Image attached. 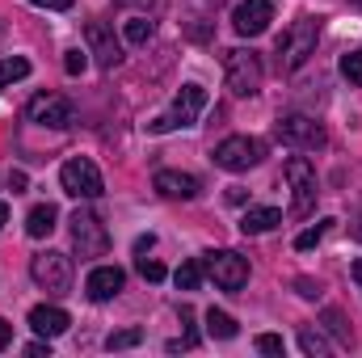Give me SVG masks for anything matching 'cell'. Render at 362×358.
<instances>
[{
	"instance_id": "1",
	"label": "cell",
	"mask_w": 362,
	"mask_h": 358,
	"mask_svg": "<svg viewBox=\"0 0 362 358\" xmlns=\"http://www.w3.org/2000/svg\"><path fill=\"white\" fill-rule=\"evenodd\" d=\"M316 38H320V21L316 17H299L282 38H278V68L295 72L316 55Z\"/></svg>"
},
{
	"instance_id": "2",
	"label": "cell",
	"mask_w": 362,
	"mask_h": 358,
	"mask_svg": "<svg viewBox=\"0 0 362 358\" xmlns=\"http://www.w3.org/2000/svg\"><path fill=\"white\" fill-rule=\"evenodd\" d=\"M202 110H206V89L202 85H181V93L173 97V105L160 118H152L148 131L152 135H165V131H177V127H194Z\"/></svg>"
},
{
	"instance_id": "3",
	"label": "cell",
	"mask_w": 362,
	"mask_h": 358,
	"mask_svg": "<svg viewBox=\"0 0 362 358\" xmlns=\"http://www.w3.org/2000/svg\"><path fill=\"white\" fill-rule=\"evenodd\" d=\"M223 76H228V89L232 97H257L262 89V59H257V51H245V47H236V51H228L223 55Z\"/></svg>"
},
{
	"instance_id": "4",
	"label": "cell",
	"mask_w": 362,
	"mask_h": 358,
	"mask_svg": "<svg viewBox=\"0 0 362 358\" xmlns=\"http://www.w3.org/2000/svg\"><path fill=\"white\" fill-rule=\"evenodd\" d=\"M211 161L219 169H228V173H245V169H253V165L266 161V144L253 139V135H228L223 144H215Z\"/></svg>"
},
{
	"instance_id": "5",
	"label": "cell",
	"mask_w": 362,
	"mask_h": 358,
	"mask_svg": "<svg viewBox=\"0 0 362 358\" xmlns=\"http://www.w3.org/2000/svg\"><path fill=\"white\" fill-rule=\"evenodd\" d=\"M282 178L291 181V215H312V207H316V169H312V161L308 156H291L286 165H282Z\"/></svg>"
},
{
	"instance_id": "6",
	"label": "cell",
	"mask_w": 362,
	"mask_h": 358,
	"mask_svg": "<svg viewBox=\"0 0 362 358\" xmlns=\"http://www.w3.org/2000/svg\"><path fill=\"white\" fill-rule=\"evenodd\" d=\"M30 278H34L42 291H51V295H64V291L72 287V258H68V253H55V249H47V253H38V258L30 262Z\"/></svg>"
},
{
	"instance_id": "7",
	"label": "cell",
	"mask_w": 362,
	"mask_h": 358,
	"mask_svg": "<svg viewBox=\"0 0 362 358\" xmlns=\"http://www.w3.org/2000/svg\"><path fill=\"white\" fill-rule=\"evenodd\" d=\"M72 245H76L81 258H101V253L110 249V232H105V224H101L97 211L81 207V211L72 215Z\"/></svg>"
},
{
	"instance_id": "8",
	"label": "cell",
	"mask_w": 362,
	"mask_h": 358,
	"mask_svg": "<svg viewBox=\"0 0 362 358\" xmlns=\"http://www.w3.org/2000/svg\"><path fill=\"white\" fill-rule=\"evenodd\" d=\"M202 270L215 278V287H223V291H240L245 282H249V262L240 258V253H232V249H211V253H202Z\"/></svg>"
},
{
	"instance_id": "9",
	"label": "cell",
	"mask_w": 362,
	"mask_h": 358,
	"mask_svg": "<svg viewBox=\"0 0 362 358\" xmlns=\"http://www.w3.org/2000/svg\"><path fill=\"white\" fill-rule=\"evenodd\" d=\"M278 139L291 144V148L316 152V148H325V127H320L316 118H308V114H286V118L278 122Z\"/></svg>"
},
{
	"instance_id": "10",
	"label": "cell",
	"mask_w": 362,
	"mask_h": 358,
	"mask_svg": "<svg viewBox=\"0 0 362 358\" xmlns=\"http://www.w3.org/2000/svg\"><path fill=\"white\" fill-rule=\"evenodd\" d=\"M59 181H64V190L72 194V198H97L101 190H105V181H101V169L85 161V156H76V161H68L64 169H59Z\"/></svg>"
},
{
	"instance_id": "11",
	"label": "cell",
	"mask_w": 362,
	"mask_h": 358,
	"mask_svg": "<svg viewBox=\"0 0 362 358\" xmlns=\"http://www.w3.org/2000/svg\"><path fill=\"white\" fill-rule=\"evenodd\" d=\"M30 122H38V127H51V131H64V127H72V101L68 97H59V93H38L34 101H30Z\"/></svg>"
},
{
	"instance_id": "12",
	"label": "cell",
	"mask_w": 362,
	"mask_h": 358,
	"mask_svg": "<svg viewBox=\"0 0 362 358\" xmlns=\"http://www.w3.org/2000/svg\"><path fill=\"white\" fill-rule=\"evenodd\" d=\"M85 38H89V55L97 59V68L114 72V68L122 64V42L114 38V30H110L105 21H89V25H85Z\"/></svg>"
},
{
	"instance_id": "13",
	"label": "cell",
	"mask_w": 362,
	"mask_h": 358,
	"mask_svg": "<svg viewBox=\"0 0 362 358\" xmlns=\"http://www.w3.org/2000/svg\"><path fill=\"white\" fill-rule=\"evenodd\" d=\"M270 21H274V4L270 0H240V4L232 8V25H236V34H245V38L266 34Z\"/></svg>"
},
{
	"instance_id": "14",
	"label": "cell",
	"mask_w": 362,
	"mask_h": 358,
	"mask_svg": "<svg viewBox=\"0 0 362 358\" xmlns=\"http://www.w3.org/2000/svg\"><path fill=\"white\" fill-rule=\"evenodd\" d=\"M122 282H127V274L118 266H93L89 278H85V295L93 304H105V299H114L122 291Z\"/></svg>"
},
{
	"instance_id": "15",
	"label": "cell",
	"mask_w": 362,
	"mask_h": 358,
	"mask_svg": "<svg viewBox=\"0 0 362 358\" xmlns=\"http://www.w3.org/2000/svg\"><path fill=\"white\" fill-rule=\"evenodd\" d=\"M68 325H72V316L64 308H55V304H38L30 312V329L38 337H59V333H68Z\"/></svg>"
},
{
	"instance_id": "16",
	"label": "cell",
	"mask_w": 362,
	"mask_h": 358,
	"mask_svg": "<svg viewBox=\"0 0 362 358\" xmlns=\"http://www.w3.org/2000/svg\"><path fill=\"white\" fill-rule=\"evenodd\" d=\"M156 190H160L165 198L189 202V198H198V178H194V173H181V169H160V173H156Z\"/></svg>"
},
{
	"instance_id": "17",
	"label": "cell",
	"mask_w": 362,
	"mask_h": 358,
	"mask_svg": "<svg viewBox=\"0 0 362 358\" xmlns=\"http://www.w3.org/2000/svg\"><path fill=\"white\" fill-rule=\"evenodd\" d=\"M278 224H282V215L274 207H249L245 219H240V232L245 236H262V232H274Z\"/></svg>"
},
{
	"instance_id": "18",
	"label": "cell",
	"mask_w": 362,
	"mask_h": 358,
	"mask_svg": "<svg viewBox=\"0 0 362 358\" xmlns=\"http://www.w3.org/2000/svg\"><path fill=\"white\" fill-rule=\"evenodd\" d=\"M55 219H59L55 202H38V207L25 215V232H30L34 241H42V236H51V232H55Z\"/></svg>"
},
{
	"instance_id": "19",
	"label": "cell",
	"mask_w": 362,
	"mask_h": 358,
	"mask_svg": "<svg viewBox=\"0 0 362 358\" xmlns=\"http://www.w3.org/2000/svg\"><path fill=\"white\" fill-rule=\"evenodd\" d=\"M206 333H211V337H219V342H228V337H236V321H232L228 312L211 308V312H206Z\"/></svg>"
},
{
	"instance_id": "20",
	"label": "cell",
	"mask_w": 362,
	"mask_h": 358,
	"mask_svg": "<svg viewBox=\"0 0 362 358\" xmlns=\"http://www.w3.org/2000/svg\"><path fill=\"white\" fill-rule=\"evenodd\" d=\"M202 274H206V270H202V258H194V262H181L173 278H177V287H181V291H198Z\"/></svg>"
},
{
	"instance_id": "21",
	"label": "cell",
	"mask_w": 362,
	"mask_h": 358,
	"mask_svg": "<svg viewBox=\"0 0 362 358\" xmlns=\"http://www.w3.org/2000/svg\"><path fill=\"white\" fill-rule=\"evenodd\" d=\"M21 76H30V59H21V55L0 59V89H4V85H13V81H21Z\"/></svg>"
},
{
	"instance_id": "22",
	"label": "cell",
	"mask_w": 362,
	"mask_h": 358,
	"mask_svg": "<svg viewBox=\"0 0 362 358\" xmlns=\"http://www.w3.org/2000/svg\"><path fill=\"white\" fill-rule=\"evenodd\" d=\"M122 38H127L131 47H144V42L152 38V21H148V17H131L127 30H122Z\"/></svg>"
},
{
	"instance_id": "23",
	"label": "cell",
	"mask_w": 362,
	"mask_h": 358,
	"mask_svg": "<svg viewBox=\"0 0 362 358\" xmlns=\"http://www.w3.org/2000/svg\"><path fill=\"white\" fill-rule=\"evenodd\" d=\"M299 350H303V354H312V358H325V354H329V342H325L316 329H299Z\"/></svg>"
},
{
	"instance_id": "24",
	"label": "cell",
	"mask_w": 362,
	"mask_h": 358,
	"mask_svg": "<svg viewBox=\"0 0 362 358\" xmlns=\"http://www.w3.org/2000/svg\"><path fill=\"white\" fill-rule=\"evenodd\" d=\"M139 342H144V329H122V333H110V337H105L110 350H131V346H139Z\"/></svg>"
},
{
	"instance_id": "25",
	"label": "cell",
	"mask_w": 362,
	"mask_h": 358,
	"mask_svg": "<svg viewBox=\"0 0 362 358\" xmlns=\"http://www.w3.org/2000/svg\"><path fill=\"white\" fill-rule=\"evenodd\" d=\"M341 76H346L350 85H362V51H350V55H341Z\"/></svg>"
},
{
	"instance_id": "26",
	"label": "cell",
	"mask_w": 362,
	"mask_h": 358,
	"mask_svg": "<svg viewBox=\"0 0 362 358\" xmlns=\"http://www.w3.org/2000/svg\"><path fill=\"white\" fill-rule=\"evenodd\" d=\"M85 68H89V51H81V47H72V51L64 55V72H68V76H81Z\"/></svg>"
},
{
	"instance_id": "27",
	"label": "cell",
	"mask_w": 362,
	"mask_h": 358,
	"mask_svg": "<svg viewBox=\"0 0 362 358\" xmlns=\"http://www.w3.org/2000/svg\"><path fill=\"white\" fill-rule=\"evenodd\" d=\"M253 346H257V350H262V354H282V350H286V342H282V337H278V333H262V337H257V342H253Z\"/></svg>"
},
{
	"instance_id": "28",
	"label": "cell",
	"mask_w": 362,
	"mask_h": 358,
	"mask_svg": "<svg viewBox=\"0 0 362 358\" xmlns=\"http://www.w3.org/2000/svg\"><path fill=\"white\" fill-rule=\"evenodd\" d=\"M320 236H325V224H316V228L299 232V236H295V249H316V245H320Z\"/></svg>"
},
{
	"instance_id": "29",
	"label": "cell",
	"mask_w": 362,
	"mask_h": 358,
	"mask_svg": "<svg viewBox=\"0 0 362 358\" xmlns=\"http://www.w3.org/2000/svg\"><path fill=\"white\" fill-rule=\"evenodd\" d=\"M325 321H329V329H333V333H337V337H341L346 346L354 342V333H350V325H341V312H333V308H329V312H325Z\"/></svg>"
},
{
	"instance_id": "30",
	"label": "cell",
	"mask_w": 362,
	"mask_h": 358,
	"mask_svg": "<svg viewBox=\"0 0 362 358\" xmlns=\"http://www.w3.org/2000/svg\"><path fill=\"white\" fill-rule=\"evenodd\" d=\"M295 291H299L303 299H320V295H325V287L312 282V278H295Z\"/></svg>"
},
{
	"instance_id": "31",
	"label": "cell",
	"mask_w": 362,
	"mask_h": 358,
	"mask_svg": "<svg viewBox=\"0 0 362 358\" xmlns=\"http://www.w3.org/2000/svg\"><path fill=\"white\" fill-rule=\"evenodd\" d=\"M139 274H144L148 282H160V278H165V266H160V262H148V258H139Z\"/></svg>"
},
{
	"instance_id": "32",
	"label": "cell",
	"mask_w": 362,
	"mask_h": 358,
	"mask_svg": "<svg viewBox=\"0 0 362 358\" xmlns=\"http://www.w3.org/2000/svg\"><path fill=\"white\" fill-rule=\"evenodd\" d=\"M30 4H38V8H51V13H68L76 0H30Z\"/></svg>"
},
{
	"instance_id": "33",
	"label": "cell",
	"mask_w": 362,
	"mask_h": 358,
	"mask_svg": "<svg viewBox=\"0 0 362 358\" xmlns=\"http://www.w3.org/2000/svg\"><path fill=\"white\" fill-rule=\"evenodd\" d=\"M25 354H30V358H42V354L51 358V337H47V342H30V346H25Z\"/></svg>"
},
{
	"instance_id": "34",
	"label": "cell",
	"mask_w": 362,
	"mask_h": 358,
	"mask_svg": "<svg viewBox=\"0 0 362 358\" xmlns=\"http://www.w3.org/2000/svg\"><path fill=\"white\" fill-rule=\"evenodd\" d=\"M8 342H13V325H8V321H4V316H0V350H4V346H8Z\"/></svg>"
},
{
	"instance_id": "35",
	"label": "cell",
	"mask_w": 362,
	"mask_h": 358,
	"mask_svg": "<svg viewBox=\"0 0 362 358\" xmlns=\"http://www.w3.org/2000/svg\"><path fill=\"white\" fill-rule=\"evenodd\" d=\"M152 245H156V236H152V232H148V236H139V241H135V253H148V249H152Z\"/></svg>"
},
{
	"instance_id": "36",
	"label": "cell",
	"mask_w": 362,
	"mask_h": 358,
	"mask_svg": "<svg viewBox=\"0 0 362 358\" xmlns=\"http://www.w3.org/2000/svg\"><path fill=\"white\" fill-rule=\"evenodd\" d=\"M118 4H127V8H152L156 0H118Z\"/></svg>"
},
{
	"instance_id": "37",
	"label": "cell",
	"mask_w": 362,
	"mask_h": 358,
	"mask_svg": "<svg viewBox=\"0 0 362 358\" xmlns=\"http://www.w3.org/2000/svg\"><path fill=\"white\" fill-rule=\"evenodd\" d=\"M350 274H354V282H358V287H362V258H358V262H354V266H350Z\"/></svg>"
},
{
	"instance_id": "38",
	"label": "cell",
	"mask_w": 362,
	"mask_h": 358,
	"mask_svg": "<svg viewBox=\"0 0 362 358\" xmlns=\"http://www.w3.org/2000/svg\"><path fill=\"white\" fill-rule=\"evenodd\" d=\"M4 224H8V207L0 202V228H4Z\"/></svg>"
},
{
	"instance_id": "39",
	"label": "cell",
	"mask_w": 362,
	"mask_h": 358,
	"mask_svg": "<svg viewBox=\"0 0 362 358\" xmlns=\"http://www.w3.org/2000/svg\"><path fill=\"white\" fill-rule=\"evenodd\" d=\"M354 4H358V8H362V0H354Z\"/></svg>"
}]
</instances>
